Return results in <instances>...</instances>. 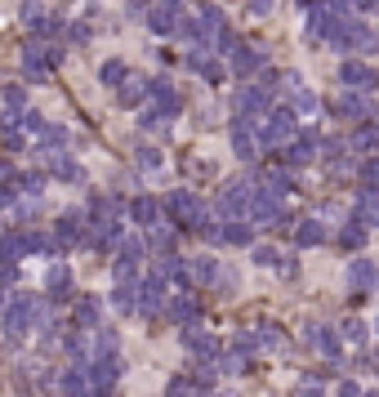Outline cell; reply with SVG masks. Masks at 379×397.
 I'll return each mask as SVG.
<instances>
[{"label": "cell", "mask_w": 379, "mask_h": 397, "mask_svg": "<svg viewBox=\"0 0 379 397\" xmlns=\"http://www.w3.org/2000/svg\"><path fill=\"white\" fill-rule=\"evenodd\" d=\"M255 134H259L263 147H286L294 134H299V117H294L290 107H277V112H268V117L255 121Z\"/></svg>", "instance_id": "1"}, {"label": "cell", "mask_w": 379, "mask_h": 397, "mask_svg": "<svg viewBox=\"0 0 379 397\" xmlns=\"http://www.w3.org/2000/svg\"><path fill=\"white\" fill-rule=\"evenodd\" d=\"M36 317H41V300L36 295H14V300L5 304V335L18 344L31 326H36Z\"/></svg>", "instance_id": "2"}, {"label": "cell", "mask_w": 379, "mask_h": 397, "mask_svg": "<svg viewBox=\"0 0 379 397\" xmlns=\"http://www.w3.org/2000/svg\"><path fill=\"white\" fill-rule=\"evenodd\" d=\"M161 210H166L178 228H201V201H196V192H166Z\"/></svg>", "instance_id": "3"}, {"label": "cell", "mask_w": 379, "mask_h": 397, "mask_svg": "<svg viewBox=\"0 0 379 397\" xmlns=\"http://www.w3.org/2000/svg\"><path fill=\"white\" fill-rule=\"evenodd\" d=\"M250 206H255V179H237V184H228L223 196H219V214H228V219L250 214Z\"/></svg>", "instance_id": "4"}, {"label": "cell", "mask_w": 379, "mask_h": 397, "mask_svg": "<svg viewBox=\"0 0 379 397\" xmlns=\"http://www.w3.org/2000/svg\"><path fill=\"white\" fill-rule=\"evenodd\" d=\"M85 379H90V397H107L121 379V361L117 357H103V361H90L85 366Z\"/></svg>", "instance_id": "5"}, {"label": "cell", "mask_w": 379, "mask_h": 397, "mask_svg": "<svg viewBox=\"0 0 379 397\" xmlns=\"http://www.w3.org/2000/svg\"><path fill=\"white\" fill-rule=\"evenodd\" d=\"M339 80H343V85H348L353 94H370V90L379 85V72L370 68V63H357V58H348V63L339 68Z\"/></svg>", "instance_id": "6"}, {"label": "cell", "mask_w": 379, "mask_h": 397, "mask_svg": "<svg viewBox=\"0 0 379 397\" xmlns=\"http://www.w3.org/2000/svg\"><path fill=\"white\" fill-rule=\"evenodd\" d=\"M139 312L143 317H161L166 312V281L161 277H147L139 286Z\"/></svg>", "instance_id": "7"}, {"label": "cell", "mask_w": 379, "mask_h": 397, "mask_svg": "<svg viewBox=\"0 0 379 397\" xmlns=\"http://www.w3.org/2000/svg\"><path fill=\"white\" fill-rule=\"evenodd\" d=\"M178 5H183V0H161V5H152V14H147V27H152L156 36H170V31H178Z\"/></svg>", "instance_id": "8"}, {"label": "cell", "mask_w": 379, "mask_h": 397, "mask_svg": "<svg viewBox=\"0 0 379 397\" xmlns=\"http://www.w3.org/2000/svg\"><path fill=\"white\" fill-rule=\"evenodd\" d=\"M68 245H85V233H80V214L68 210L54 228V250H68Z\"/></svg>", "instance_id": "9"}, {"label": "cell", "mask_w": 379, "mask_h": 397, "mask_svg": "<svg viewBox=\"0 0 379 397\" xmlns=\"http://www.w3.org/2000/svg\"><path fill=\"white\" fill-rule=\"evenodd\" d=\"M370 286H379V268H375V263H370V259L348 263V290L357 295V300H361V295H366Z\"/></svg>", "instance_id": "10"}, {"label": "cell", "mask_w": 379, "mask_h": 397, "mask_svg": "<svg viewBox=\"0 0 379 397\" xmlns=\"http://www.w3.org/2000/svg\"><path fill=\"white\" fill-rule=\"evenodd\" d=\"M353 223H361V228H379V188H361L357 210H353Z\"/></svg>", "instance_id": "11"}, {"label": "cell", "mask_w": 379, "mask_h": 397, "mask_svg": "<svg viewBox=\"0 0 379 397\" xmlns=\"http://www.w3.org/2000/svg\"><path fill=\"white\" fill-rule=\"evenodd\" d=\"M147 94H152V80H143L139 72H129V76L121 80V85H117V98H121L125 107H139Z\"/></svg>", "instance_id": "12"}, {"label": "cell", "mask_w": 379, "mask_h": 397, "mask_svg": "<svg viewBox=\"0 0 379 397\" xmlns=\"http://www.w3.org/2000/svg\"><path fill=\"white\" fill-rule=\"evenodd\" d=\"M339 117H353V121H375V103H370V98L366 94H343L339 98Z\"/></svg>", "instance_id": "13"}, {"label": "cell", "mask_w": 379, "mask_h": 397, "mask_svg": "<svg viewBox=\"0 0 379 397\" xmlns=\"http://www.w3.org/2000/svg\"><path fill=\"white\" fill-rule=\"evenodd\" d=\"M183 272H188V281H196V286H210V281H219V263L210 255H201V259H188Z\"/></svg>", "instance_id": "14"}, {"label": "cell", "mask_w": 379, "mask_h": 397, "mask_svg": "<svg viewBox=\"0 0 379 397\" xmlns=\"http://www.w3.org/2000/svg\"><path fill=\"white\" fill-rule=\"evenodd\" d=\"M183 344H188V353L205 357V361H214V357H219V339H214V335H205V330H196V326L183 335Z\"/></svg>", "instance_id": "15"}, {"label": "cell", "mask_w": 379, "mask_h": 397, "mask_svg": "<svg viewBox=\"0 0 379 397\" xmlns=\"http://www.w3.org/2000/svg\"><path fill=\"white\" fill-rule=\"evenodd\" d=\"M196 312H201V300H192V295H174V300L166 304V317H170V322H178V326L192 322Z\"/></svg>", "instance_id": "16"}, {"label": "cell", "mask_w": 379, "mask_h": 397, "mask_svg": "<svg viewBox=\"0 0 379 397\" xmlns=\"http://www.w3.org/2000/svg\"><path fill=\"white\" fill-rule=\"evenodd\" d=\"M58 393L63 397H85L90 393V379H85V366H72L58 375Z\"/></svg>", "instance_id": "17"}, {"label": "cell", "mask_w": 379, "mask_h": 397, "mask_svg": "<svg viewBox=\"0 0 379 397\" xmlns=\"http://www.w3.org/2000/svg\"><path fill=\"white\" fill-rule=\"evenodd\" d=\"M117 330H94L90 335V361H103V357H117Z\"/></svg>", "instance_id": "18"}, {"label": "cell", "mask_w": 379, "mask_h": 397, "mask_svg": "<svg viewBox=\"0 0 379 397\" xmlns=\"http://www.w3.org/2000/svg\"><path fill=\"white\" fill-rule=\"evenodd\" d=\"M308 344L317 353H326V357H339V335L331 326H308Z\"/></svg>", "instance_id": "19"}, {"label": "cell", "mask_w": 379, "mask_h": 397, "mask_svg": "<svg viewBox=\"0 0 379 397\" xmlns=\"http://www.w3.org/2000/svg\"><path fill=\"white\" fill-rule=\"evenodd\" d=\"M112 308H117V312H139V281H117V290H112Z\"/></svg>", "instance_id": "20"}, {"label": "cell", "mask_w": 379, "mask_h": 397, "mask_svg": "<svg viewBox=\"0 0 379 397\" xmlns=\"http://www.w3.org/2000/svg\"><path fill=\"white\" fill-rule=\"evenodd\" d=\"M152 98H156V112H161V117H174V112L183 107V103H178V94H174V85H170V80H152Z\"/></svg>", "instance_id": "21"}, {"label": "cell", "mask_w": 379, "mask_h": 397, "mask_svg": "<svg viewBox=\"0 0 379 397\" xmlns=\"http://www.w3.org/2000/svg\"><path fill=\"white\" fill-rule=\"evenodd\" d=\"M312 157H317V134H312V129H308V134H299V139L286 147V161H290V165H304V161H312Z\"/></svg>", "instance_id": "22"}, {"label": "cell", "mask_w": 379, "mask_h": 397, "mask_svg": "<svg viewBox=\"0 0 379 397\" xmlns=\"http://www.w3.org/2000/svg\"><path fill=\"white\" fill-rule=\"evenodd\" d=\"M228 58H233V72H237V76H250V72L263 68V54H259V49H241V45H237Z\"/></svg>", "instance_id": "23"}, {"label": "cell", "mask_w": 379, "mask_h": 397, "mask_svg": "<svg viewBox=\"0 0 379 397\" xmlns=\"http://www.w3.org/2000/svg\"><path fill=\"white\" fill-rule=\"evenodd\" d=\"M45 286H49V295L68 300V290H72V268H68V263H54V268L45 272Z\"/></svg>", "instance_id": "24"}, {"label": "cell", "mask_w": 379, "mask_h": 397, "mask_svg": "<svg viewBox=\"0 0 379 397\" xmlns=\"http://www.w3.org/2000/svg\"><path fill=\"white\" fill-rule=\"evenodd\" d=\"M98 312H103V300L98 295H80V304H76V326H94L98 322Z\"/></svg>", "instance_id": "25"}, {"label": "cell", "mask_w": 379, "mask_h": 397, "mask_svg": "<svg viewBox=\"0 0 379 397\" xmlns=\"http://www.w3.org/2000/svg\"><path fill=\"white\" fill-rule=\"evenodd\" d=\"M326 241V223L321 219H304L299 233H294V245H321Z\"/></svg>", "instance_id": "26"}, {"label": "cell", "mask_w": 379, "mask_h": 397, "mask_svg": "<svg viewBox=\"0 0 379 397\" xmlns=\"http://www.w3.org/2000/svg\"><path fill=\"white\" fill-rule=\"evenodd\" d=\"M49 174L68 179V184H80V179H85V170H80L76 161H68V157H49Z\"/></svg>", "instance_id": "27"}, {"label": "cell", "mask_w": 379, "mask_h": 397, "mask_svg": "<svg viewBox=\"0 0 379 397\" xmlns=\"http://www.w3.org/2000/svg\"><path fill=\"white\" fill-rule=\"evenodd\" d=\"M156 210H161V206L152 201V196H139V201H129V219H134V223H143V228H147V223L156 219Z\"/></svg>", "instance_id": "28"}, {"label": "cell", "mask_w": 379, "mask_h": 397, "mask_svg": "<svg viewBox=\"0 0 379 397\" xmlns=\"http://www.w3.org/2000/svg\"><path fill=\"white\" fill-rule=\"evenodd\" d=\"M174 237H178V228L156 223V228H152V250H156V255H170V250H174Z\"/></svg>", "instance_id": "29"}, {"label": "cell", "mask_w": 379, "mask_h": 397, "mask_svg": "<svg viewBox=\"0 0 379 397\" xmlns=\"http://www.w3.org/2000/svg\"><path fill=\"white\" fill-rule=\"evenodd\" d=\"M166 397H205V393H201V384H196V379H183V375H178V379H170V384H166Z\"/></svg>", "instance_id": "30"}, {"label": "cell", "mask_w": 379, "mask_h": 397, "mask_svg": "<svg viewBox=\"0 0 379 397\" xmlns=\"http://www.w3.org/2000/svg\"><path fill=\"white\" fill-rule=\"evenodd\" d=\"M339 335H343V344H357V349H361V344L370 339V330H366V322L348 317V322H343V330H339Z\"/></svg>", "instance_id": "31"}, {"label": "cell", "mask_w": 379, "mask_h": 397, "mask_svg": "<svg viewBox=\"0 0 379 397\" xmlns=\"http://www.w3.org/2000/svg\"><path fill=\"white\" fill-rule=\"evenodd\" d=\"M223 241H228V245H250V241H255V228H250V223H228V228H223Z\"/></svg>", "instance_id": "32"}, {"label": "cell", "mask_w": 379, "mask_h": 397, "mask_svg": "<svg viewBox=\"0 0 379 397\" xmlns=\"http://www.w3.org/2000/svg\"><path fill=\"white\" fill-rule=\"evenodd\" d=\"M290 98H294V117H312V112H317V94H312V90H304V85H299Z\"/></svg>", "instance_id": "33"}, {"label": "cell", "mask_w": 379, "mask_h": 397, "mask_svg": "<svg viewBox=\"0 0 379 397\" xmlns=\"http://www.w3.org/2000/svg\"><path fill=\"white\" fill-rule=\"evenodd\" d=\"M339 245H343V250H361V245H366V228H361V223H348V228L339 233Z\"/></svg>", "instance_id": "34"}, {"label": "cell", "mask_w": 379, "mask_h": 397, "mask_svg": "<svg viewBox=\"0 0 379 397\" xmlns=\"http://www.w3.org/2000/svg\"><path fill=\"white\" fill-rule=\"evenodd\" d=\"M129 72H125V63L121 58H112V63H103V68H98V80H103V85H121Z\"/></svg>", "instance_id": "35"}, {"label": "cell", "mask_w": 379, "mask_h": 397, "mask_svg": "<svg viewBox=\"0 0 379 397\" xmlns=\"http://www.w3.org/2000/svg\"><path fill=\"white\" fill-rule=\"evenodd\" d=\"M255 339H259V349H277V344H282V330H277V326H259Z\"/></svg>", "instance_id": "36"}, {"label": "cell", "mask_w": 379, "mask_h": 397, "mask_svg": "<svg viewBox=\"0 0 379 397\" xmlns=\"http://www.w3.org/2000/svg\"><path fill=\"white\" fill-rule=\"evenodd\" d=\"M245 361H250V357H241V353H228V357L219 361V375H241V371H245Z\"/></svg>", "instance_id": "37"}, {"label": "cell", "mask_w": 379, "mask_h": 397, "mask_svg": "<svg viewBox=\"0 0 379 397\" xmlns=\"http://www.w3.org/2000/svg\"><path fill=\"white\" fill-rule=\"evenodd\" d=\"M375 143H379V125H366L353 134V147H375Z\"/></svg>", "instance_id": "38"}, {"label": "cell", "mask_w": 379, "mask_h": 397, "mask_svg": "<svg viewBox=\"0 0 379 397\" xmlns=\"http://www.w3.org/2000/svg\"><path fill=\"white\" fill-rule=\"evenodd\" d=\"M255 259L263 263V268H282V255H277L272 245H259V250H255Z\"/></svg>", "instance_id": "39"}, {"label": "cell", "mask_w": 379, "mask_h": 397, "mask_svg": "<svg viewBox=\"0 0 379 397\" xmlns=\"http://www.w3.org/2000/svg\"><path fill=\"white\" fill-rule=\"evenodd\" d=\"M23 103H27V94H23L18 85H9V90H5V107H9V112H23Z\"/></svg>", "instance_id": "40"}, {"label": "cell", "mask_w": 379, "mask_h": 397, "mask_svg": "<svg viewBox=\"0 0 379 397\" xmlns=\"http://www.w3.org/2000/svg\"><path fill=\"white\" fill-rule=\"evenodd\" d=\"M41 143H68V129H63V125H45L41 129Z\"/></svg>", "instance_id": "41"}, {"label": "cell", "mask_w": 379, "mask_h": 397, "mask_svg": "<svg viewBox=\"0 0 379 397\" xmlns=\"http://www.w3.org/2000/svg\"><path fill=\"white\" fill-rule=\"evenodd\" d=\"M139 165H143V170H156V165H161V152H156V147H139Z\"/></svg>", "instance_id": "42"}, {"label": "cell", "mask_w": 379, "mask_h": 397, "mask_svg": "<svg viewBox=\"0 0 379 397\" xmlns=\"http://www.w3.org/2000/svg\"><path fill=\"white\" fill-rule=\"evenodd\" d=\"M23 188H27V196H41V188H45V174H27V179H23Z\"/></svg>", "instance_id": "43"}, {"label": "cell", "mask_w": 379, "mask_h": 397, "mask_svg": "<svg viewBox=\"0 0 379 397\" xmlns=\"http://www.w3.org/2000/svg\"><path fill=\"white\" fill-rule=\"evenodd\" d=\"M72 41H76V45H80V41H90V27H85V23H76V27H72Z\"/></svg>", "instance_id": "44"}, {"label": "cell", "mask_w": 379, "mask_h": 397, "mask_svg": "<svg viewBox=\"0 0 379 397\" xmlns=\"http://www.w3.org/2000/svg\"><path fill=\"white\" fill-rule=\"evenodd\" d=\"M339 397H361V388H357V384H348V379H343V384H339Z\"/></svg>", "instance_id": "45"}, {"label": "cell", "mask_w": 379, "mask_h": 397, "mask_svg": "<svg viewBox=\"0 0 379 397\" xmlns=\"http://www.w3.org/2000/svg\"><path fill=\"white\" fill-rule=\"evenodd\" d=\"M268 5H272V0H250V9H255V14H263Z\"/></svg>", "instance_id": "46"}, {"label": "cell", "mask_w": 379, "mask_h": 397, "mask_svg": "<svg viewBox=\"0 0 379 397\" xmlns=\"http://www.w3.org/2000/svg\"><path fill=\"white\" fill-rule=\"evenodd\" d=\"M361 397H379V393H361Z\"/></svg>", "instance_id": "47"}, {"label": "cell", "mask_w": 379, "mask_h": 397, "mask_svg": "<svg viewBox=\"0 0 379 397\" xmlns=\"http://www.w3.org/2000/svg\"><path fill=\"white\" fill-rule=\"evenodd\" d=\"M375 361H379V349H375Z\"/></svg>", "instance_id": "48"}, {"label": "cell", "mask_w": 379, "mask_h": 397, "mask_svg": "<svg viewBox=\"0 0 379 397\" xmlns=\"http://www.w3.org/2000/svg\"><path fill=\"white\" fill-rule=\"evenodd\" d=\"M0 308H5V300H0Z\"/></svg>", "instance_id": "49"}]
</instances>
